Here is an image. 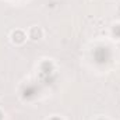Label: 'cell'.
<instances>
[{
  "label": "cell",
  "instance_id": "6da1fadb",
  "mask_svg": "<svg viewBox=\"0 0 120 120\" xmlns=\"http://www.w3.org/2000/svg\"><path fill=\"white\" fill-rule=\"evenodd\" d=\"M41 36H42V31L39 30L38 27H32L30 30V38L31 39L38 41V39H41Z\"/></svg>",
  "mask_w": 120,
  "mask_h": 120
}]
</instances>
